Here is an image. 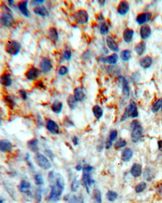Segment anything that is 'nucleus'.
Masks as SVG:
<instances>
[{"mask_svg":"<svg viewBox=\"0 0 162 203\" xmlns=\"http://www.w3.org/2000/svg\"><path fill=\"white\" fill-rule=\"evenodd\" d=\"M102 61L104 62H107L109 64H116L117 62L118 61V56L116 54H112V55H109L108 57H106V58H103Z\"/></svg>","mask_w":162,"mask_h":203,"instance_id":"nucleus-28","label":"nucleus"},{"mask_svg":"<svg viewBox=\"0 0 162 203\" xmlns=\"http://www.w3.org/2000/svg\"><path fill=\"white\" fill-rule=\"evenodd\" d=\"M78 203H85V198H84V197L80 196L79 197V202Z\"/></svg>","mask_w":162,"mask_h":203,"instance_id":"nucleus-59","label":"nucleus"},{"mask_svg":"<svg viewBox=\"0 0 162 203\" xmlns=\"http://www.w3.org/2000/svg\"><path fill=\"white\" fill-rule=\"evenodd\" d=\"M49 37L54 42H57L58 40V34L55 28H50L49 30Z\"/></svg>","mask_w":162,"mask_h":203,"instance_id":"nucleus-34","label":"nucleus"},{"mask_svg":"<svg viewBox=\"0 0 162 203\" xmlns=\"http://www.w3.org/2000/svg\"><path fill=\"white\" fill-rule=\"evenodd\" d=\"M19 94H20V96L22 97V99H23L24 100H27L28 94L27 92L24 91V90H20V91H19Z\"/></svg>","mask_w":162,"mask_h":203,"instance_id":"nucleus-50","label":"nucleus"},{"mask_svg":"<svg viewBox=\"0 0 162 203\" xmlns=\"http://www.w3.org/2000/svg\"><path fill=\"white\" fill-rule=\"evenodd\" d=\"M75 169L80 172V171H81V170H83V167H82V165H81L80 163H79V164H77L76 167H75Z\"/></svg>","mask_w":162,"mask_h":203,"instance_id":"nucleus-56","label":"nucleus"},{"mask_svg":"<svg viewBox=\"0 0 162 203\" xmlns=\"http://www.w3.org/2000/svg\"><path fill=\"white\" fill-rule=\"evenodd\" d=\"M4 101H5V103L7 104V106H9L10 108H14V106H15V101H14V100L11 97L10 95H7V96H5V98H4Z\"/></svg>","mask_w":162,"mask_h":203,"instance_id":"nucleus-44","label":"nucleus"},{"mask_svg":"<svg viewBox=\"0 0 162 203\" xmlns=\"http://www.w3.org/2000/svg\"><path fill=\"white\" fill-rule=\"evenodd\" d=\"M33 3L35 4H41L44 3V0H41V1H40V0H38V1H33Z\"/></svg>","mask_w":162,"mask_h":203,"instance_id":"nucleus-60","label":"nucleus"},{"mask_svg":"<svg viewBox=\"0 0 162 203\" xmlns=\"http://www.w3.org/2000/svg\"><path fill=\"white\" fill-rule=\"evenodd\" d=\"M131 58V52L129 50H125L122 51L121 53V58L122 61L127 62L130 60V58Z\"/></svg>","mask_w":162,"mask_h":203,"instance_id":"nucleus-36","label":"nucleus"},{"mask_svg":"<svg viewBox=\"0 0 162 203\" xmlns=\"http://www.w3.org/2000/svg\"><path fill=\"white\" fill-rule=\"evenodd\" d=\"M158 148L159 151L162 152V140H160L158 142Z\"/></svg>","mask_w":162,"mask_h":203,"instance_id":"nucleus-57","label":"nucleus"},{"mask_svg":"<svg viewBox=\"0 0 162 203\" xmlns=\"http://www.w3.org/2000/svg\"><path fill=\"white\" fill-rule=\"evenodd\" d=\"M79 202V198L76 196H72L70 197V199L68 201V203H78Z\"/></svg>","mask_w":162,"mask_h":203,"instance_id":"nucleus-52","label":"nucleus"},{"mask_svg":"<svg viewBox=\"0 0 162 203\" xmlns=\"http://www.w3.org/2000/svg\"><path fill=\"white\" fill-rule=\"evenodd\" d=\"M64 58L66 60L69 61L71 58V52L70 50H66L64 52Z\"/></svg>","mask_w":162,"mask_h":203,"instance_id":"nucleus-51","label":"nucleus"},{"mask_svg":"<svg viewBox=\"0 0 162 203\" xmlns=\"http://www.w3.org/2000/svg\"><path fill=\"white\" fill-rule=\"evenodd\" d=\"M28 147L29 148L30 151L33 152H37L39 151V146H38V140L37 139H33L29 140L27 143Z\"/></svg>","mask_w":162,"mask_h":203,"instance_id":"nucleus-25","label":"nucleus"},{"mask_svg":"<svg viewBox=\"0 0 162 203\" xmlns=\"http://www.w3.org/2000/svg\"><path fill=\"white\" fill-rule=\"evenodd\" d=\"M161 110H162V107H161Z\"/></svg>","mask_w":162,"mask_h":203,"instance_id":"nucleus-62","label":"nucleus"},{"mask_svg":"<svg viewBox=\"0 0 162 203\" xmlns=\"http://www.w3.org/2000/svg\"><path fill=\"white\" fill-rule=\"evenodd\" d=\"M92 198L94 200L95 203H102L101 193L98 189H95L92 191Z\"/></svg>","mask_w":162,"mask_h":203,"instance_id":"nucleus-30","label":"nucleus"},{"mask_svg":"<svg viewBox=\"0 0 162 203\" xmlns=\"http://www.w3.org/2000/svg\"><path fill=\"white\" fill-rule=\"evenodd\" d=\"M21 50V45L16 41H8L5 45V50L7 54L12 56H16L20 53Z\"/></svg>","mask_w":162,"mask_h":203,"instance_id":"nucleus-4","label":"nucleus"},{"mask_svg":"<svg viewBox=\"0 0 162 203\" xmlns=\"http://www.w3.org/2000/svg\"><path fill=\"white\" fill-rule=\"evenodd\" d=\"M139 64L141 66V67L144 68V69H148L152 64V59L150 56H145L144 58H141V60L139 62Z\"/></svg>","mask_w":162,"mask_h":203,"instance_id":"nucleus-27","label":"nucleus"},{"mask_svg":"<svg viewBox=\"0 0 162 203\" xmlns=\"http://www.w3.org/2000/svg\"><path fill=\"white\" fill-rule=\"evenodd\" d=\"M145 50H146V43L144 42V41H141V42H139V44H137L136 45H135V52H136V54H138V55H139V56L144 53Z\"/></svg>","mask_w":162,"mask_h":203,"instance_id":"nucleus-29","label":"nucleus"},{"mask_svg":"<svg viewBox=\"0 0 162 203\" xmlns=\"http://www.w3.org/2000/svg\"><path fill=\"white\" fill-rule=\"evenodd\" d=\"M126 109H127V111H128L130 117H132V118H136V117H138V108H137V106L135 105V102H131V104L129 105V106L126 108Z\"/></svg>","mask_w":162,"mask_h":203,"instance_id":"nucleus-15","label":"nucleus"},{"mask_svg":"<svg viewBox=\"0 0 162 203\" xmlns=\"http://www.w3.org/2000/svg\"><path fill=\"white\" fill-rule=\"evenodd\" d=\"M162 107V99H160L157 101L156 102L155 104L152 106V112H157L160 110V108H161Z\"/></svg>","mask_w":162,"mask_h":203,"instance_id":"nucleus-41","label":"nucleus"},{"mask_svg":"<svg viewBox=\"0 0 162 203\" xmlns=\"http://www.w3.org/2000/svg\"><path fill=\"white\" fill-rule=\"evenodd\" d=\"M0 203H4V201H3V200H2V199H0Z\"/></svg>","mask_w":162,"mask_h":203,"instance_id":"nucleus-61","label":"nucleus"},{"mask_svg":"<svg viewBox=\"0 0 162 203\" xmlns=\"http://www.w3.org/2000/svg\"><path fill=\"white\" fill-rule=\"evenodd\" d=\"M133 156V150L131 148H126L122 153V160L123 162H129Z\"/></svg>","mask_w":162,"mask_h":203,"instance_id":"nucleus-20","label":"nucleus"},{"mask_svg":"<svg viewBox=\"0 0 162 203\" xmlns=\"http://www.w3.org/2000/svg\"><path fill=\"white\" fill-rule=\"evenodd\" d=\"M74 97L76 101H83L86 97V91L83 87H78L75 89Z\"/></svg>","mask_w":162,"mask_h":203,"instance_id":"nucleus-11","label":"nucleus"},{"mask_svg":"<svg viewBox=\"0 0 162 203\" xmlns=\"http://www.w3.org/2000/svg\"><path fill=\"white\" fill-rule=\"evenodd\" d=\"M82 182L84 184L88 193H90V187L92 186L94 183V180L91 177V173H83Z\"/></svg>","mask_w":162,"mask_h":203,"instance_id":"nucleus-7","label":"nucleus"},{"mask_svg":"<svg viewBox=\"0 0 162 203\" xmlns=\"http://www.w3.org/2000/svg\"><path fill=\"white\" fill-rule=\"evenodd\" d=\"M45 152H46V154H48V156H51L52 159H54V156L52 155V151H50V150H45Z\"/></svg>","mask_w":162,"mask_h":203,"instance_id":"nucleus-58","label":"nucleus"},{"mask_svg":"<svg viewBox=\"0 0 162 203\" xmlns=\"http://www.w3.org/2000/svg\"><path fill=\"white\" fill-rule=\"evenodd\" d=\"M12 143L7 139H1L0 140V151L2 152H9L12 150Z\"/></svg>","mask_w":162,"mask_h":203,"instance_id":"nucleus-12","label":"nucleus"},{"mask_svg":"<svg viewBox=\"0 0 162 203\" xmlns=\"http://www.w3.org/2000/svg\"><path fill=\"white\" fill-rule=\"evenodd\" d=\"M92 112L95 117L97 119L101 118V117L103 116V109L99 106V105H95L92 108Z\"/></svg>","mask_w":162,"mask_h":203,"instance_id":"nucleus-32","label":"nucleus"},{"mask_svg":"<svg viewBox=\"0 0 162 203\" xmlns=\"http://www.w3.org/2000/svg\"><path fill=\"white\" fill-rule=\"evenodd\" d=\"M118 138V131L116 129H114V130H111L110 133H109V139L110 141H114L115 139Z\"/></svg>","mask_w":162,"mask_h":203,"instance_id":"nucleus-46","label":"nucleus"},{"mask_svg":"<svg viewBox=\"0 0 162 203\" xmlns=\"http://www.w3.org/2000/svg\"><path fill=\"white\" fill-rule=\"evenodd\" d=\"M143 176L144 178L147 180V181H152V180L155 178V173L150 167H146L144 168V171L143 173Z\"/></svg>","mask_w":162,"mask_h":203,"instance_id":"nucleus-17","label":"nucleus"},{"mask_svg":"<svg viewBox=\"0 0 162 203\" xmlns=\"http://www.w3.org/2000/svg\"><path fill=\"white\" fill-rule=\"evenodd\" d=\"M80 180H78L77 179H75L74 180L72 181V183H71V191H72V192H77L78 190H79V189H80Z\"/></svg>","mask_w":162,"mask_h":203,"instance_id":"nucleus-39","label":"nucleus"},{"mask_svg":"<svg viewBox=\"0 0 162 203\" xmlns=\"http://www.w3.org/2000/svg\"><path fill=\"white\" fill-rule=\"evenodd\" d=\"M68 72V69L67 66H60V68H59V70H58V74L60 75H62V76H63V75H67Z\"/></svg>","mask_w":162,"mask_h":203,"instance_id":"nucleus-48","label":"nucleus"},{"mask_svg":"<svg viewBox=\"0 0 162 203\" xmlns=\"http://www.w3.org/2000/svg\"><path fill=\"white\" fill-rule=\"evenodd\" d=\"M93 169V168L89 164H85L83 167V173H91V172Z\"/></svg>","mask_w":162,"mask_h":203,"instance_id":"nucleus-49","label":"nucleus"},{"mask_svg":"<svg viewBox=\"0 0 162 203\" xmlns=\"http://www.w3.org/2000/svg\"><path fill=\"white\" fill-rule=\"evenodd\" d=\"M112 145H113V142H112V141H110L109 139V140H107V142H105V149L109 150V148H111Z\"/></svg>","mask_w":162,"mask_h":203,"instance_id":"nucleus-53","label":"nucleus"},{"mask_svg":"<svg viewBox=\"0 0 162 203\" xmlns=\"http://www.w3.org/2000/svg\"><path fill=\"white\" fill-rule=\"evenodd\" d=\"M122 95L125 98H128L130 96V87L127 79L125 78L122 79Z\"/></svg>","mask_w":162,"mask_h":203,"instance_id":"nucleus-26","label":"nucleus"},{"mask_svg":"<svg viewBox=\"0 0 162 203\" xmlns=\"http://www.w3.org/2000/svg\"><path fill=\"white\" fill-rule=\"evenodd\" d=\"M49 180L50 182L51 190L49 196L46 197V200L49 202H58L60 199V197L64 190V179L59 174H57V176H54V173L52 172L49 175Z\"/></svg>","mask_w":162,"mask_h":203,"instance_id":"nucleus-1","label":"nucleus"},{"mask_svg":"<svg viewBox=\"0 0 162 203\" xmlns=\"http://www.w3.org/2000/svg\"><path fill=\"white\" fill-rule=\"evenodd\" d=\"M72 142H73L75 146H77L78 144H79V139H78L76 136H74V137L72 138Z\"/></svg>","mask_w":162,"mask_h":203,"instance_id":"nucleus-55","label":"nucleus"},{"mask_svg":"<svg viewBox=\"0 0 162 203\" xmlns=\"http://www.w3.org/2000/svg\"><path fill=\"white\" fill-rule=\"evenodd\" d=\"M100 32L102 35H105V34L108 33L109 32V27L107 26V24L105 23H102L101 24V27H100Z\"/></svg>","mask_w":162,"mask_h":203,"instance_id":"nucleus-45","label":"nucleus"},{"mask_svg":"<svg viewBox=\"0 0 162 203\" xmlns=\"http://www.w3.org/2000/svg\"><path fill=\"white\" fill-rule=\"evenodd\" d=\"M134 36V30L131 29V28H126L125 30L123 31L122 33V37H123V40L125 41L126 43H130L132 41V38Z\"/></svg>","mask_w":162,"mask_h":203,"instance_id":"nucleus-22","label":"nucleus"},{"mask_svg":"<svg viewBox=\"0 0 162 203\" xmlns=\"http://www.w3.org/2000/svg\"><path fill=\"white\" fill-rule=\"evenodd\" d=\"M129 8H130V5H129L128 2L126 1H122L120 4H118V8H117V11L119 15L121 16H125L126 14L128 12Z\"/></svg>","mask_w":162,"mask_h":203,"instance_id":"nucleus-13","label":"nucleus"},{"mask_svg":"<svg viewBox=\"0 0 162 203\" xmlns=\"http://www.w3.org/2000/svg\"><path fill=\"white\" fill-rule=\"evenodd\" d=\"M34 181L36 183L37 185H42L44 184V180H43V177L41 175L40 173H37L34 176Z\"/></svg>","mask_w":162,"mask_h":203,"instance_id":"nucleus-40","label":"nucleus"},{"mask_svg":"<svg viewBox=\"0 0 162 203\" xmlns=\"http://www.w3.org/2000/svg\"><path fill=\"white\" fill-rule=\"evenodd\" d=\"M140 79H141V75L139 74V72H135L131 76V79L133 82V83H138Z\"/></svg>","mask_w":162,"mask_h":203,"instance_id":"nucleus-43","label":"nucleus"},{"mask_svg":"<svg viewBox=\"0 0 162 203\" xmlns=\"http://www.w3.org/2000/svg\"><path fill=\"white\" fill-rule=\"evenodd\" d=\"M35 161L37 163V165L44 170L50 169L51 167H52V164L50 162V160L48 159L47 157L45 156L41 153L37 152L36 154V156H35Z\"/></svg>","mask_w":162,"mask_h":203,"instance_id":"nucleus-3","label":"nucleus"},{"mask_svg":"<svg viewBox=\"0 0 162 203\" xmlns=\"http://www.w3.org/2000/svg\"><path fill=\"white\" fill-rule=\"evenodd\" d=\"M152 18L151 13H141L139 14L136 18V22L139 24H144L147 21H149Z\"/></svg>","mask_w":162,"mask_h":203,"instance_id":"nucleus-19","label":"nucleus"},{"mask_svg":"<svg viewBox=\"0 0 162 203\" xmlns=\"http://www.w3.org/2000/svg\"><path fill=\"white\" fill-rule=\"evenodd\" d=\"M106 42H107V45L109 48V50L114 52H118L119 48H118V45L117 42L111 37H108L106 38Z\"/></svg>","mask_w":162,"mask_h":203,"instance_id":"nucleus-24","label":"nucleus"},{"mask_svg":"<svg viewBox=\"0 0 162 203\" xmlns=\"http://www.w3.org/2000/svg\"><path fill=\"white\" fill-rule=\"evenodd\" d=\"M75 21L78 24H87L88 21V14L85 10L77 11L74 15Z\"/></svg>","mask_w":162,"mask_h":203,"instance_id":"nucleus-5","label":"nucleus"},{"mask_svg":"<svg viewBox=\"0 0 162 203\" xmlns=\"http://www.w3.org/2000/svg\"><path fill=\"white\" fill-rule=\"evenodd\" d=\"M31 188V184L27 180H21V182L20 183V185H19V190H20L21 193H26V194H28V195H31L30 190L29 189Z\"/></svg>","mask_w":162,"mask_h":203,"instance_id":"nucleus-14","label":"nucleus"},{"mask_svg":"<svg viewBox=\"0 0 162 203\" xmlns=\"http://www.w3.org/2000/svg\"><path fill=\"white\" fill-rule=\"evenodd\" d=\"M131 140L133 142H138L143 137L144 129L140 125V123L137 120L132 121L131 123Z\"/></svg>","mask_w":162,"mask_h":203,"instance_id":"nucleus-2","label":"nucleus"},{"mask_svg":"<svg viewBox=\"0 0 162 203\" xmlns=\"http://www.w3.org/2000/svg\"><path fill=\"white\" fill-rule=\"evenodd\" d=\"M76 100L75 99L74 95H70L68 97V106L71 108V109H74L75 108V105H76Z\"/></svg>","mask_w":162,"mask_h":203,"instance_id":"nucleus-37","label":"nucleus"},{"mask_svg":"<svg viewBox=\"0 0 162 203\" xmlns=\"http://www.w3.org/2000/svg\"><path fill=\"white\" fill-rule=\"evenodd\" d=\"M34 13L37 14L38 16H48V11L45 9V7H37L33 9Z\"/></svg>","mask_w":162,"mask_h":203,"instance_id":"nucleus-31","label":"nucleus"},{"mask_svg":"<svg viewBox=\"0 0 162 203\" xmlns=\"http://www.w3.org/2000/svg\"><path fill=\"white\" fill-rule=\"evenodd\" d=\"M143 173V169H142L141 164L135 163L132 165L131 168V174L133 177H139L142 175Z\"/></svg>","mask_w":162,"mask_h":203,"instance_id":"nucleus-16","label":"nucleus"},{"mask_svg":"<svg viewBox=\"0 0 162 203\" xmlns=\"http://www.w3.org/2000/svg\"><path fill=\"white\" fill-rule=\"evenodd\" d=\"M126 146V141L124 140V139H119L118 142H116V143L114 144V146L116 149H121V148H123Z\"/></svg>","mask_w":162,"mask_h":203,"instance_id":"nucleus-42","label":"nucleus"},{"mask_svg":"<svg viewBox=\"0 0 162 203\" xmlns=\"http://www.w3.org/2000/svg\"><path fill=\"white\" fill-rule=\"evenodd\" d=\"M151 33H152V30H151V28L149 27L148 25H144L142 26L141 28H140V37H141L142 39L145 40V39H148V38L150 37L151 35Z\"/></svg>","mask_w":162,"mask_h":203,"instance_id":"nucleus-21","label":"nucleus"},{"mask_svg":"<svg viewBox=\"0 0 162 203\" xmlns=\"http://www.w3.org/2000/svg\"><path fill=\"white\" fill-rule=\"evenodd\" d=\"M0 83L4 87H10L12 84V79L11 78L10 74L4 73L0 76Z\"/></svg>","mask_w":162,"mask_h":203,"instance_id":"nucleus-18","label":"nucleus"},{"mask_svg":"<svg viewBox=\"0 0 162 203\" xmlns=\"http://www.w3.org/2000/svg\"><path fill=\"white\" fill-rule=\"evenodd\" d=\"M35 199H36V203H41V192L40 190L37 189L35 192Z\"/></svg>","mask_w":162,"mask_h":203,"instance_id":"nucleus-47","label":"nucleus"},{"mask_svg":"<svg viewBox=\"0 0 162 203\" xmlns=\"http://www.w3.org/2000/svg\"><path fill=\"white\" fill-rule=\"evenodd\" d=\"M0 24L4 27H11L14 24L13 16L8 12H4L0 16Z\"/></svg>","mask_w":162,"mask_h":203,"instance_id":"nucleus-6","label":"nucleus"},{"mask_svg":"<svg viewBox=\"0 0 162 203\" xmlns=\"http://www.w3.org/2000/svg\"><path fill=\"white\" fill-rule=\"evenodd\" d=\"M118 193L113 190H109L106 193V198L110 202H114V201H116L118 199Z\"/></svg>","mask_w":162,"mask_h":203,"instance_id":"nucleus-35","label":"nucleus"},{"mask_svg":"<svg viewBox=\"0 0 162 203\" xmlns=\"http://www.w3.org/2000/svg\"><path fill=\"white\" fill-rule=\"evenodd\" d=\"M41 71H42L43 73H47L52 69V63L50 58H42V60L41 61L40 65H39Z\"/></svg>","mask_w":162,"mask_h":203,"instance_id":"nucleus-8","label":"nucleus"},{"mask_svg":"<svg viewBox=\"0 0 162 203\" xmlns=\"http://www.w3.org/2000/svg\"><path fill=\"white\" fill-rule=\"evenodd\" d=\"M46 128L53 134H58L60 133V129L58 125L51 119H49L46 122Z\"/></svg>","mask_w":162,"mask_h":203,"instance_id":"nucleus-9","label":"nucleus"},{"mask_svg":"<svg viewBox=\"0 0 162 203\" xmlns=\"http://www.w3.org/2000/svg\"><path fill=\"white\" fill-rule=\"evenodd\" d=\"M41 74V71L39 69L36 67H31L28 69L26 73H25V77L28 79V80H33L39 77Z\"/></svg>","mask_w":162,"mask_h":203,"instance_id":"nucleus-10","label":"nucleus"},{"mask_svg":"<svg viewBox=\"0 0 162 203\" xmlns=\"http://www.w3.org/2000/svg\"><path fill=\"white\" fill-rule=\"evenodd\" d=\"M146 188H147V184L145 182H140L135 186V190L137 193H143L146 190Z\"/></svg>","mask_w":162,"mask_h":203,"instance_id":"nucleus-38","label":"nucleus"},{"mask_svg":"<svg viewBox=\"0 0 162 203\" xmlns=\"http://www.w3.org/2000/svg\"><path fill=\"white\" fill-rule=\"evenodd\" d=\"M28 1H23V2H20V4H18V7H19V10L20 11V12L23 14L24 16L29 17L30 14H29V11L28 10Z\"/></svg>","mask_w":162,"mask_h":203,"instance_id":"nucleus-23","label":"nucleus"},{"mask_svg":"<svg viewBox=\"0 0 162 203\" xmlns=\"http://www.w3.org/2000/svg\"><path fill=\"white\" fill-rule=\"evenodd\" d=\"M156 191L160 195H162V184H159L156 186Z\"/></svg>","mask_w":162,"mask_h":203,"instance_id":"nucleus-54","label":"nucleus"},{"mask_svg":"<svg viewBox=\"0 0 162 203\" xmlns=\"http://www.w3.org/2000/svg\"><path fill=\"white\" fill-rule=\"evenodd\" d=\"M51 108H52L53 112L58 114V113H60V112H62V109H63V103L58 101V100H56V101L54 102V104L52 105Z\"/></svg>","mask_w":162,"mask_h":203,"instance_id":"nucleus-33","label":"nucleus"}]
</instances>
